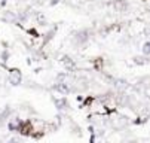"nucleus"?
Masks as SVG:
<instances>
[{"label": "nucleus", "mask_w": 150, "mask_h": 143, "mask_svg": "<svg viewBox=\"0 0 150 143\" xmlns=\"http://www.w3.org/2000/svg\"><path fill=\"white\" fill-rule=\"evenodd\" d=\"M54 105H55V107H57L59 112H62V110L69 109V101H67V98H66V97H61V98H54Z\"/></svg>", "instance_id": "7ed1b4c3"}, {"label": "nucleus", "mask_w": 150, "mask_h": 143, "mask_svg": "<svg viewBox=\"0 0 150 143\" xmlns=\"http://www.w3.org/2000/svg\"><path fill=\"white\" fill-rule=\"evenodd\" d=\"M52 36H54V31L48 33V34H46V40H45V42H48V40H51V39H52Z\"/></svg>", "instance_id": "9b49d317"}, {"label": "nucleus", "mask_w": 150, "mask_h": 143, "mask_svg": "<svg viewBox=\"0 0 150 143\" xmlns=\"http://www.w3.org/2000/svg\"><path fill=\"white\" fill-rule=\"evenodd\" d=\"M143 55H146V57L150 55V43L149 42H144V45H143Z\"/></svg>", "instance_id": "6e6552de"}, {"label": "nucleus", "mask_w": 150, "mask_h": 143, "mask_svg": "<svg viewBox=\"0 0 150 143\" xmlns=\"http://www.w3.org/2000/svg\"><path fill=\"white\" fill-rule=\"evenodd\" d=\"M61 61H62V63L66 64L67 67H73V66H74V63L71 61V58H70L69 55H62V57H61Z\"/></svg>", "instance_id": "423d86ee"}, {"label": "nucleus", "mask_w": 150, "mask_h": 143, "mask_svg": "<svg viewBox=\"0 0 150 143\" xmlns=\"http://www.w3.org/2000/svg\"><path fill=\"white\" fill-rule=\"evenodd\" d=\"M52 90H55L57 92H61V94H70L71 92V88L69 87L67 80H64V82H55Z\"/></svg>", "instance_id": "f03ea898"}, {"label": "nucleus", "mask_w": 150, "mask_h": 143, "mask_svg": "<svg viewBox=\"0 0 150 143\" xmlns=\"http://www.w3.org/2000/svg\"><path fill=\"white\" fill-rule=\"evenodd\" d=\"M73 39L77 45H83L89 40V31L88 30H79L73 33Z\"/></svg>", "instance_id": "f257e3e1"}, {"label": "nucleus", "mask_w": 150, "mask_h": 143, "mask_svg": "<svg viewBox=\"0 0 150 143\" xmlns=\"http://www.w3.org/2000/svg\"><path fill=\"white\" fill-rule=\"evenodd\" d=\"M0 58H2L3 63H6V61L9 60V51H8V49H3L2 54H0Z\"/></svg>", "instance_id": "1a4fd4ad"}, {"label": "nucleus", "mask_w": 150, "mask_h": 143, "mask_svg": "<svg viewBox=\"0 0 150 143\" xmlns=\"http://www.w3.org/2000/svg\"><path fill=\"white\" fill-rule=\"evenodd\" d=\"M9 80H11L12 85H19V84H21V73L16 72V70H13V76H12Z\"/></svg>", "instance_id": "39448f33"}, {"label": "nucleus", "mask_w": 150, "mask_h": 143, "mask_svg": "<svg viewBox=\"0 0 150 143\" xmlns=\"http://www.w3.org/2000/svg\"><path fill=\"white\" fill-rule=\"evenodd\" d=\"M55 79L57 82H64V80H67V73H58Z\"/></svg>", "instance_id": "9d476101"}, {"label": "nucleus", "mask_w": 150, "mask_h": 143, "mask_svg": "<svg viewBox=\"0 0 150 143\" xmlns=\"http://www.w3.org/2000/svg\"><path fill=\"white\" fill-rule=\"evenodd\" d=\"M8 130L12 131V133H16V131H21V125L15 121H9L8 122Z\"/></svg>", "instance_id": "20e7f679"}, {"label": "nucleus", "mask_w": 150, "mask_h": 143, "mask_svg": "<svg viewBox=\"0 0 150 143\" xmlns=\"http://www.w3.org/2000/svg\"><path fill=\"white\" fill-rule=\"evenodd\" d=\"M58 3H59V0H51V2H49L51 6H55V5H58Z\"/></svg>", "instance_id": "f8f14e48"}, {"label": "nucleus", "mask_w": 150, "mask_h": 143, "mask_svg": "<svg viewBox=\"0 0 150 143\" xmlns=\"http://www.w3.org/2000/svg\"><path fill=\"white\" fill-rule=\"evenodd\" d=\"M134 63L135 64H147L149 61H147V57L144 55V57H135L134 58Z\"/></svg>", "instance_id": "0eeeda50"}]
</instances>
